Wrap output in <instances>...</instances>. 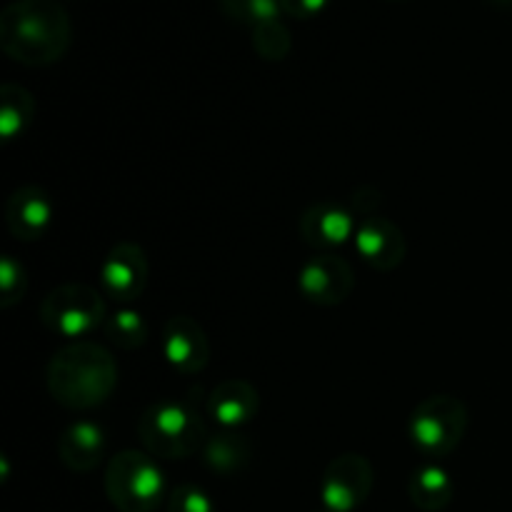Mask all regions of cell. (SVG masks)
<instances>
[{
	"instance_id": "6da1fadb",
	"label": "cell",
	"mask_w": 512,
	"mask_h": 512,
	"mask_svg": "<svg viewBox=\"0 0 512 512\" xmlns=\"http://www.w3.org/2000/svg\"><path fill=\"white\" fill-rule=\"evenodd\" d=\"M73 40L70 15L58 0H13L0 13V48L28 68H48L65 58Z\"/></svg>"
},
{
	"instance_id": "7a4b0ae2",
	"label": "cell",
	"mask_w": 512,
	"mask_h": 512,
	"mask_svg": "<svg viewBox=\"0 0 512 512\" xmlns=\"http://www.w3.org/2000/svg\"><path fill=\"white\" fill-rule=\"evenodd\" d=\"M45 385L55 403L70 410H93L118 388L113 353L93 340H75L55 350L45 368Z\"/></svg>"
},
{
	"instance_id": "3957f363",
	"label": "cell",
	"mask_w": 512,
	"mask_h": 512,
	"mask_svg": "<svg viewBox=\"0 0 512 512\" xmlns=\"http://www.w3.org/2000/svg\"><path fill=\"white\" fill-rule=\"evenodd\" d=\"M138 438L155 460H185L210 438L205 420L188 400H155L138 420Z\"/></svg>"
},
{
	"instance_id": "277c9868",
	"label": "cell",
	"mask_w": 512,
	"mask_h": 512,
	"mask_svg": "<svg viewBox=\"0 0 512 512\" xmlns=\"http://www.w3.org/2000/svg\"><path fill=\"white\" fill-rule=\"evenodd\" d=\"M105 495L118 512H155L165 498V475L145 450H120L105 465Z\"/></svg>"
},
{
	"instance_id": "5b68a950",
	"label": "cell",
	"mask_w": 512,
	"mask_h": 512,
	"mask_svg": "<svg viewBox=\"0 0 512 512\" xmlns=\"http://www.w3.org/2000/svg\"><path fill=\"white\" fill-rule=\"evenodd\" d=\"M468 423L470 413L463 400L448 393L430 395L410 413V443L425 458H445L463 443Z\"/></svg>"
},
{
	"instance_id": "8992f818",
	"label": "cell",
	"mask_w": 512,
	"mask_h": 512,
	"mask_svg": "<svg viewBox=\"0 0 512 512\" xmlns=\"http://www.w3.org/2000/svg\"><path fill=\"white\" fill-rule=\"evenodd\" d=\"M40 323L53 335L80 340L103 328L108 320L103 295L85 283H63L50 290L40 303Z\"/></svg>"
},
{
	"instance_id": "52a82bcc",
	"label": "cell",
	"mask_w": 512,
	"mask_h": 512,
	"mask_svg": "<svg viewBox=\"0 0 512 512\" xmlns=\"http://www.w3.org/2000/svg\"><path fill=\"white\" fill-rule=\"evenodd\" d=\"M373 485V463L360 453H343L330 460L320 478V500L328 512H355L370 498Z\"/></svg>"
},
{
	"instance_id": "ba28073f",
	"label": "cell",
	"mask_w": 512,
	"mask_h": 512,
	"mask_svg": "<svg viewBox=\"0 0 512 512\" xmlns=\"http://www.w3.org/2000/svg\"><path fill=\"white\" fill-rule=\"evenodd\" d=\"M355 288V273L345 258L335 253H320L305 260L298 273V293L320 308H335L345 303Z\"/></svg>"
},
{
	"instance_id": "9c48e42d",
	"label": "cell",
	"mask_w": 512,
	"mask_h": 512,
	"mask_svg": "<svg viewBox=\"0 0 512 512\" xmlns=\"http://www.w3.org/2000/svg\"><path fill=\"white\" fill-rule=\"evenodd\" d=\"M148 255L133 240L115 243L100 265V285L105 298L115 303H133L148 285Z\"/></svg>"
},
{
	"instance_id": "30bf717a",
	"label": "cell",
	"mask_w": 512,
	"mask_h": 512,
	"mask_svg": "<svg viewBox=\"0 0 512 512\" xmlns=\"http://www.w3.org/2000/svg\"><path fill=\"white\" fill-rule=\"evenodd\" d=\"M163 358L175 373L198 375L210 363V340L203 325L188 315H173L165 320L160 335Z\"/></svg>"
},
{
	"instance_id": "8fae6325",
	"label": "cell",
	"mask_w": 512,
	"mask_h": 512,
	"mask_svg": "<svg viewBox=\"0 0 512 512\" xmlns=\"http://www.w3.org/2000/svg\"><path fill=\"white\" fill-rule=\"evenodd\" d=\"M353 240L360 258L380 273H393L395 268L403 265L405 255H408V243H405L400 225L378 213L360 220Z\"/></svg>"
},
{
	"instance_id": "7c38bea8",
	"label": "cell",
	"mask_w": 512,
	"mask_h": 512,
	"mask_svg": "<svg viewBox=\"0 0 512 512\" xmlns=\"http://www.w3.org/2000/svg\"><path fill=\"white\" fill-rule=\"evenodd\" d=\"M55 218V205L40 185H20L5 203V225L23 243L45 238Z\"/></svg>"
},
{
	"instance_id": "4fadbf2b",
	"label": "cell",
	"mask_w": 512,
	"mask_h": 512,
	"mask_svg": "<svg viewBox=\"0 0 512 512\" xmlns=\"http://www.w3.org/2000/svg\"><path fill=\"white\" fill-rule=\"evenodd\" d=\"M355 215L345 205L335 200H320L313 203L303 215H300L298 233L308 248L330 253L333 248H340L348 243V238L355 235Z\"/></svg>"
},
{
	"instance_id": "5bb4252c",
	"label": "cell",
	"mask_w": 512,
	"mask_h": 512,
	"mask_svg": "<svg viewBox=\"0 0 512 512\" xmlns=\"http://www.w3.org/2000/svg\"><path fill=\"white\" fill-rule=\"evenodd\" d=\"M260 395L248 380L230 378L208 395V415L223 430H240L258 415Z\"/></svg>"
},
{
	"instance_id": "9a60e30c",
	"label": "cell",
	"mask_w": 512,
	"mask_h": 512,
	"mask_svg": "<svg viewBox=\"0 0 512 512\" xmlns=\"http://www.w3.org/2000/svg\"><path fill=\"white\" fill-rule=\"evenodd\" d=\"M105 455V430L93 420H75L60 433L58 458L73 473H90Z\"/></svg>"
},
{
	"instance_id": "2e32d148",
	"label": "cell",
	"mask_w": 512,
	"mask_h": 512,
	"mask_svg": "<svg viewBox=\"0 0 512 512\" xmlns=\"http://www.w3.org/2000/svg\"><path fill=\"white\" fill-rule=\"evenodd\" d=\"M200 453L213 473L233 478V475L243 473L253 460V443L240 430H220L205 440Z\"/></svg>"
},
{
	"instance_id": "e0dca14e",
	"label": "cell",
	"mask_w": 512,
	"mask_h": 512,
	"mask_svg": "<svg viewBox=\"0 0 512 512\" xmlns=\"http://www.w3.org/2000/svg\"><path fill=\"white\" fill-rule=\"evenodd\" d=\"M408 495L423 512H440L453 503L455 483L448 470L438 463H425L413 470L408 480Z\"/></svg>"
},
{
	"instance_id": "ac0fdd59",
	"label": "cell",
	"mask_w": 512,
	"mask_h": 512,
	"mask_svg": "<svg viewBox=\"0 0 512 512\" xmlns=\"http://www.w3.org/2000/svg\"><path fill=\"white\" fill-rule=\"evenodd\" d=\"M38 103L33 93L18 83H3L0 88V135L3 143H13L33 125Z\"/></svg>"
},
{
	"instance_id": "d6986e66",
	"label": "cell",
	"mask_w": 512,
	"mask_h": 512,
	"mask_svg": "<svg viewBox=\"0 0 512 512\" xmlns=\"http://www.w3.org/2000/svg\"><path fill=\"white\" fill-rule=\"evenodd\" d=\"M103 333L115 348L120 350H138L148 343V323H145V315L138 313L135 308H120L115 313L108 315L103 325Z\"/></svg>"
},
{
	"instance_id": "ffe728a7",
	"label": "cell",
	"mask_w": 512,
	"mask_h": 512,
	"mask_svg": "<svg viewBox=\"0 0 512 512\" xmlns=\"http://www.w3.org/2000/svg\"><path fill=\"white\" fill-rule=\"evenodd\" d=\"M253 50L263 60H270V63H278V60H285L293 50V35H290L288 25L283 20H270V23L258 25L253 28Z\"/></svg>"
},
{
	"instance_id": "44dd1931",
	"label": "cell",
	"mask_w": 512,
	"mask_h": 512,
	"mask_svg": "<svg viewBox=\"0 0 512 512\" xmlns=\"http://www.w3.org/2000/svg\"><path fill=\"white\" fill-rule=\"evenodd\" d=\"M218 5L233 23L248 25L250 30L270 23V20H278L283 13L280 0H218Z\"/></svg>"
},
{
	"instance_id": "7402d4cb",
	"label": "cell",
	"mask_w": 512,
	"mask_h": 512,
	"mask_svg": "<svg viewBox=\"0 0 512 512\" xmlns=\"http://www.w3.org/2000/svg\"><path fill=\"white\" fill-rule=\"evenodd\" d=\"M28 270L13 255H3L0 260V308L10 310L18 303H23L28 293Z\"/></svg>"
},
{
	"instance_id": "603a6c76",
	"label": "cell",
	"mask_w": 512,
	"mask_h": 512,
	"mask_svg": "<svg viewBox=\"0 0 512 512\" xmlns=\"http://www.w3.org/2000/svg\"><path fill=\"white\" fill-rule=\"evenodd\" d=\"M168 512H215V503L208 490L195 483H183L170 493Z\"/></svg>"
},
{
	"instance_id": "cb8c5ba5",
	"label": "cell",
	"mask_w": 512,
	"mask_h": 512,
	"mask_svg": "<svg viewBox=\"0 0 512 512\" xmlns=\"http://www.w3.org/2000/svg\"><path fill=\"white\" fill-rule=\"evenodd\" d=\"M333 0H280V10L290 18L298 20H310L315 15L323 13Z\"/></svg>"
},
{
	"instance_id": "d4e9b609",
	"label": "cell",
	"mask_w": 512,
	"mask_h": 512,
	"mask_svg": "<svg viewBox=\"0 0 512 512\" xmlns=\"http://www.w3.org/2000/svg\"><path fill=\"white\" fill-rule=\"evenodd\" d=\"M490 5H495V8H505V10H512V0H488Z\"/></svg>"
},
{
	"instance_id": "484cf974",
	"label": "cell",
	"mask_w": 512,
	"mask_h": 512,
	"mask_svg": "<svg viewBox=\"0 0 512 512\" xmlns=\"http://www.w3.org/2000/svg\"><path fill=\"white\" fill-rule=\"evenodd\" d=\"M390 3H400V0H390Z\"/></svg>"
}]
</instances>
